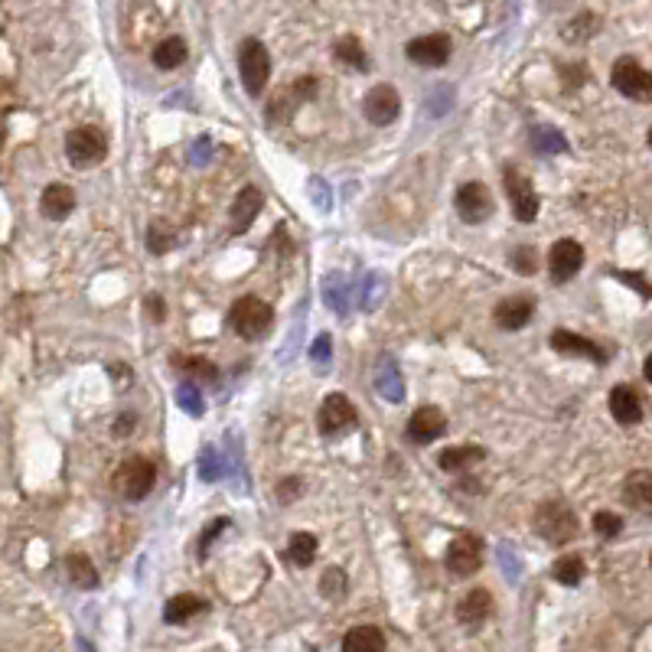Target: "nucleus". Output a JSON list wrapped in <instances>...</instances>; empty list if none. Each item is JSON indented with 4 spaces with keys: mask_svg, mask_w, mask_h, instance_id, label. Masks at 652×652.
Here are the masks:
<instances>
[{
    "mask_svg": "<svg viewBox=\"0 0 652 652\" xmlns=\"http://www.w3.org/2000/svg\"><path fill=\"white\" fill-rule=\"evenodd\" d=\"M584 265V249L577 245L575 239H561L551 245L548 251V271H551V281L555 284H565L581 271Z\"/></svg>",
    "mask_w": 652,
    "mask_h": 652,
    "instance_id": "14",
    "label": "nucleus"
},
{
    "mask_svg": "<svg viewBox=\"0 0 652 652\" xmlns=\"http://www.w3.org/2000/svg\"><path fill=\"white\" fill-rule=\"evenodd\" d=\"M291 92L301 98V102H310V98H317V78L307 76V78H297L291 86Z\"/></svg>",
    "mask_w": 652,
    "mask_h": 652,
    "instance_id": "39",
    "label": "nucleus"
},
{
    "mask_svg": "<svg viewBox=\"0 0 652 652\" xmlns=\"http://www.w3.org/2000/svg\"><path fill=\"white\" fill-rule=\"evenodd\" d=\"M301 493H303V486L297 476H287V480L277 483V499H281V503H291V499H297Z\"/></svg>",
    "mask_w": 652,
    "mask_h": 652,
    "instance_id": "38",
    "label": "nucleus"
},
{
    "mask_svg": "<svg viewBox=\"0 0 652 652\" xmlns=\"http://www.w3.org/2000/svg\"><path fill=\"white\" fill-rule=\"evenodd\" d=\"M239 76L249 95H261L271 78V56H267L261 40H241L239 46Z\"/></svg>",
    "mask_w": 652,
    "mask_h": 652,
    "instance_id": "4",
    "label": "nucleus"
},
{
    "mask_svg": "<svg viewBox=\"0 0 652 652\" xmlns=\"http://www.w3.org/2000/svg\"><path fill=\"white\" fill-rule=\"evenodd\" d=\"M170 366L180 372L186 382H219V366L209 362L206 356H189V352H177Z\"/></svg>",
    "mask_w": 652,
    "mask_h": 652,
    "instance_id": "22",
    "label": "nucleus"
},
{
    "mask_svg": "<svg viewBox=\"0 0 652 652\" xmlns=\"http://www.w3.org/2000/svg\"><path fill=\"white\" fill-rule=\"evenodd\" d=\"M40 209H43L46 219H52V222H62V219H69L72 209H76V193H72L66 183H50V186L43 189Z\"/></svg>",
    "mask_w": 652,
    "mask_h": 652,
    "instance_id": "21",
    "label": "nucleus"
},
{
    "mask_svg": "<svg viewBox=\"0 0 652 652\" xmlns=\"http://www.w3.org/2000/svg\"><path fill=\"white\" fill-rule=\"evenodd\" d=\"M336 59L359 72H366V66H369V56H366V50H362V43L356 36H343V40L336 43Z\"/></svg>",
    "mask_w": 652,
    "mask_h": 652,
    "instance_id": "29",
    "label": "nucleus"
},
{
    "mask_svg": "<svg viewBox=\"0 0 652 652\" xmlns=\"http://www.w3.org/2000/svg\"><path fill=\"white\" fill-rule=\"evenodd\" d=\"M454 206H457V215H460L466 225H480L493 215L496 203H493V193H489L483 183L473 180V183H464V186L457 189Z\"/></svg>",
    "mask_w": 652,
    "mask_h": 652,
    "instance_id": "10",
    "label": "nucleus"
},
{
    "mask_svg": "<svg viewBox=\"0 0 652 652\" xmlns=\"http://www.w3.org/2000/svg\"><path fill=\"white\" fill-rule=\"evenodd\" d=\"M112 483L114 489H118V496L131 499V503H140V499H147V493H150L157 483L154 460H147V457H128V460H121Z\"/></svg>",
    "mask_w": 652,
    "mask_h": 652,
    "instance_id": "3",
    "label": "nucleus"
},
{
    "mask_svg": "<svg viewBox=\"0 0 652 652\" xmlns=\"http://www.w3.org/2000/svg\"><path fill=\"white\" fill-rule=\"evenodd\" d=\"M362 112L376 128H388L402 114V95H398L395 86H372L366 102H362Z\"/></svg>",
    "mask_w": 652,
    "mask_h": 652,
    "instance_id": "11",
    "label": "nucleus"
},
{
    "mask_svg": "<svg viewBox=\"0 0 652 652\" xmlns=\"http://www.w3.org/2000/svg\"><path fill=\"white\" fill-rule=\"evenodd\" d=\"M144 307H147V313H150V320H154V323H160V320L167 317V307H163L160 294H150V297L144 301Z\"/></svg>",
    "mask_w": 652,
    "mask_h": 652,
    "instance_id": "42",
    "label": "nucleus"
},
{
    "mask_svg": "<svg viewBox=\"0 0 652 652\" xmlns=\"http://www.w3.org/2000/svg\"><path fill=\"white\" fill-rule=\"evenodd\" d=\"M610 414L620 421V424H639L643 421V398L639 392L629 385H617L610 392Z\"/></svg>",
    "mask_w": 652,
    "mask_h": 652,
    "instance_id": "20",
    "label": "nucleus"
},
{
    "mask_svg": "<svg viewBox=\"0 0 652 652\" xmlns=\"http://www.w3.org/2000/svg\"><path fill=\"white\" fill-rule=\"evenodd\" d=\"M219 470H222V464H219V454H215V447H206L203 450V460H199V480H219Z\"/></svg>",
    "mask_w": 652,
    "mask_h": 652,
    "instance_id": "37",
    "label": "nucleus"
},
{
    "mask_svg": "<svg viewBox=\"0 0 652 652\" xmlns=\"http://www.w3.org/2000/svg\"><path fill=\"white\" fill-rule=\"evenodd\" d=\"M643 372H646V378H649V382H652V356H649V359H646V366H643Z\"/></svg>",
    "mask_w": 652,
    "mask_h": 652,
    "instance_id": "46",
    "label": "nucleus"
},
{
    "mask_svg": "<svg viewBox=\"0 0 652 652\" xmlns=\"http://www.w3.org/2000/svg\"><path fill=\"white\" fill-rule=\"evenodd\" d=\"M532 140H535V150H541V154H558V150H565V138H561L558 131L551 128H535L532 131Z\"/></svg>",
    "mask_w": 652,
    "mask_h": 652,
    "instance_id": "33",
    "label": "nucleus"
},
{
    "mask_svg": "<svg viewBox=\"0 0 652 652\" xmlns=\"http://www.w3.org/2000/svg\"><path fill=\"white\" fill-rule=\"evenodd\" d=\"M261 206H265V193L258 186H245L235 196L232 209H229V229H232V235H241L245 229H249L251 222L258 219V213H261Z\"/></svg>",
    "mask_w": 652,
    "mask_h": 652,
    "instance_id": "15",
    "label": "nucleus"
},
{
    "mask_svg": "<svg viewBox=\"0 0 652 652\" xmlns=\"http://www.w3.org/2000/svg\"><path fill=\"white\" fill-rule=\"evenodd\" d=\"M404 434H408V440L412 444H434L438 438H444L447 434V418L440 408H434V404H421L418 412L408 418V428H404Z\"/></svg>",
    "mask_w": 652,
    "mask_h": 652,
    "instance_id": "12",
    "label": "nucleus"
},
{
    "mask_svg": "<svg viewBox=\"0 0 652 652\" xmlns=\"http://www.w3.org/2000/svg\"><path fill=\"white\" fill-rule=\"evenodd\" d=\"M649 565H652V558H649Z\"/></svg>",
    "mask_w": 652,
    "mask_h": 652,
    "instance_id": "48",
    "label": "nucleus"
},
{
    "mask_svg": "<svg viewBox=\"0 0 652 652\" xmlns=\"http://www.w3.org/2000/svg\"><path fill=\"white\" fill-rule=\"evenodd\" d=\"M551 575H555L558 584H565V587H575V584L584 581V561L577 558V555H565V558L555 561Z\"/></svg>",
    "mask_w": 652,
    "mask_h": 652,
    "instance_id": "31",
    "label": "nucleus"
},
{
    "mask_svg": "<svg viewBox=\"0 0 652 652\" xmlns=\"http://www.w3.org/2000/svg\"><path fill=\"white\" fill-rule=\"evenodd\" d=\"M489 617H493V593L486 587H473L464 601L457 603V620L464 627H480Z\"/></svg>",
    "mask_w": 652,
    "mask_h": 652,
    "instance_id": "18",
    "label": "nucleus"
},
{
    "mask_svg": "<svg viewBox=\"0 0 652 652\" xmlns=\"http://www.w3.org/2000/svg\"><path fill=\"white\" fill-rule=\"evenodd\" d=\"M532 313H535L532 297H506V301L496 303V313H493V320H496L499 330H509V333H515V330H522V326L532 320Z\"/></svg>",
    "mask_w": 652,
    "mask_h": 652,
    "instance_id": "17",
    "label": "nucleus"
},
{
    "mask_svg": "<svg viewBox=\"0 0 652 652\" xmlns=\"http://www.w3.org/2000/svg\"><path fill=\"white\" fill-rule=\"evenodd\" d=\"M509 265H512L519 275H535V271H539V251H535L532 245H522V249H515L512 255H509Z\"/></svg>",
    "mask_w": 652,
    "mask_h": 652,
    "instance_id": "34",
    "label": "nucleus"
},
{
    "mask_svg": "<svg viewBox=\"0 0 652 652\" xmlns=\"http://www.w3.org/2000/svg\"><path fill=\"white\" fill-rule=\"evenodd\" d=\"M320 591H323V597H330V601H340L346 593V575L340 567H330L323 575V581H320Z\"/></svg>",
    "mask_w": 652,
    "mask_h": 652,
    "instance_id": "36",
    "label": "nucleus"
},
{
    "mask_svg": "<svg viewBox=\"0 0 652 652\" xmlns=\"http://www.w3.org/2000/svg\"><path fill=\"white\" fill-rule=\"evenodd\" d=\"M577 515L575 509L561 503V499H548V503H541L535 509V532L541 539L548 541V545H567V541L577 539Z\"/></svg>",
    "mask_w": 652,
    "mask_h": 652,
    "instance_id": "2",
    "label": "nucleus"
},
{
    "mask_svg": "<svg viewBox=\"0 0 652 652\" xmlns=\"http://www.w3.org/2000/svg\"><path fill=\"white\" fill-rule=\"evenodd\" d=\"M112 376L114 378H131V369L128 366H112Z\"/></svg>",
    "mask_w": 652,
    "mask_h": 652,
    "instance_id": "45",
    "label": "nucleus"
},
{
    "mask_svg": "<svg viewBox=\"0 0 652 652\" xmlns=\"http://www.w3.org/2000/svg\"><path fill=\"white\" fill-rule=\"evenodd\" d=\"M343 652H385V633L372 623L352 627L343 636Z\"/></svg>",
    "mask_w": 652,
    "mask_h": 652,
    "instance_id": "25",
    "label": "nucleus"
},
{
    "mask_svg": "<svg viewBox=\"0 0 652 652\" xmlns=\"http://www.w3.org/2000/svg\"><path fill=\"white\" fill-rule=\"evenodd\" d=\"M646 140H649V147H652V128H649V138H646Z\"/></svg>",
    "mask_w": 652,
    "mask_h": 652,
    "instance_id": "47",
    "label": "nucleus"
},
{
    "mask_svg": "<svg viewBox=\"0 0 652 652\" xmlns=\"http://www.w3.org/2000/svg\"><path fill=\"white\" fill-rule=\"evenodd\" d=\"M503 183H506V196H509V206H512V215L519 222H535L539 219V209H541V199L535 193L532 180L519 173L515 167H506L503 173Z\"/></svg>",
    "mask_w": 652,
    "mask_h": 652,
    "instance_id": "6",
    "label": "nucleus"
},
{
    "mask_svg": "<svg viewBox=\"0 0 652 652\" xmlns=\"http://www.w3.org/2000/svg\"><path fill=\"white\" fill-rule=\"evenodd\" d=\"M480 460H486V450H483V447L464 444V447H447V450H440L438 466L447 473H464V470H470L473 464H480Z\"/></svg>",
    "mask_w": 652,
    "mask_h": 652,
    "instance_id": "24",
    "label": "nucleus"
},
{
    "mask_svg": "<svg viewBox=\"0 0 652 652\" xmlns=\"http://www.w3.org/2000/svg\"><path fill=\"white\" fill-rule=\"evenodd\" d=\"M186 56H189V50L180 36H167V40H160V43L154 46V66L163 72L180 69L183 62H186Z\"/></svg>",
    "mask_w": 652,
    "mask_h": 652,
    "instance_id": "26",
    "label": "nucleus"
},
{
    "mask_svg": "<svg viewBox=\"0 0 652 652\" xmlns=\"http://www.w3.org/2000/svg\"><path fill=\"white\" fill-rule=\"evenodd\" d=\"M131 428H134V414H124V418L114 421V434H118V438H128Z\"/></svg>",
    "mask_w": 652,
    "mask_h": 652,
    "instance_id": "44",
    "label": "nucleus"
},
{
    "mask_svg": "<svg viewBox=\"0 0 652 652\" xmlns=\"http://www.w3.org/2000/svg\"><path fill=\"white\" fill-rule=\"evenodd\" d=\"M310 356H313V366L323 372L326 362H330V336H320L317 343H313V349H310Z\"/></svg>",
    "mask_w": 652,
    "mask_h": 652,
    "instance_id": "40",
    "label": "nucleus"
},
{
    "mask_svg": "<svg viewBox=\"0 0 652 652\" xmlns=\"http://www.w3.org/2000/svg\"><path fill=\"white\" fill-rule=\"evenodd\" d=\"M66 157H69V163L86 170V167H95L108 157V140L98 128H88V124L76 128L66 134Z\"/></svg>",
    "mask_w": 652,
    "mask_h": 652,
    "instance_id": "8",
    "label": "nucleus"
},
{
    "mask_svg": "<svg viewBox=\"0 0 652 652\" xmlns=\"http://www.w3.org/2000/svg\"><path fill=\"white\" fill-rule=\"evenodd\" d=\"M356 424H359V412H356V404H352L349 398L340 395V392L323 398L317 414V428L323 438H340V434L352 430Z\"/></svg>",
    "mask_w": 652,
    "mask_h": 652,
    "instance_id": "7",
    "label": "nucleus"
},
{
    "mask_svg": "<svg viewBox=\"0 0 652 652\" xmlns=\"http://www.w3.org/2000/svg\"><path fill=\"white\" fill-rule=\"evenodd\" d=\"M222 529H229V519H215V522H209V529L203 532V539H199V555H206L209 545H213V539L222 532Z\"/></svg>",
    "mask_w": 652,
    "mask_h": 652,
    "instance_id": "41",
    "label": "nucleus"
},
{
    "mask_svg": "<svg viewBox=\"0 0 652 652\" xmlns=\"http://www.w3.org/2000/svg\"><path fill=\"white\" fill-rule=\"evenodd\" d=\"M593 532L601 535V539H617L620 532H623V519H620L617 512H597L593 515Z\"/></svg>",
    "mask_w": 652,
    "mask_h": 652,
    "instance_id": "35",
    "label": "nucleus"
},
{
    "mask_svg": "<svg viewBox=\"0 0 652 652\" xmlns=\"http://www.w3.org/2000/svg\"><path fill=\"white\" fill-rule=\"evenodd\" d=\"M450 50H454V46H450V36L447 33H428L404 46V56L412 62H418V66L438 69V66H444V62L450 59Z\"/></svg>",
    "mask_w": 652,
    "mask_h": 652,
    "instance_id": "13",
    "label": "nucleus"
},
{
    "mask_svg": "<svg viewBox=\"0 0 652 652\" xmlns=\"http://www.w3.org/2000/svg\"><path fill=\"white\" fill-rule=\"evenodd\" d=\"M229 326L245 343H258L275 330V307L265 303L261 297H239L229 307Z\"/></svg>",
    "mask_w": 652,
    "mask_h": 652,
    "instance_id": "1",
    "label": "nucleus"
},
{
    "mask_svg": "<svg viewBox=\"0 0 652 652\" xmlns=\"http://www.w3.org/2000/svg\"><path fill=\"white\" fill-rule=\"evenodd\" d=\"M287 558H291L297 567L313 565V558H317V535H310V532H294V535H291V541H287Z\"/></svg>",
    "mask_w": 652,
    "mask_h": 652,
    "instance_id": "28",
    "label": "nucleus"
},
{
    "mask_svg": "<svg viewBox=\"0 0 652 652\" xmlns=\"http://www.w3.org/2000/svg\"><path fill=\"white\" fill-rule=\"evenodd\" d=\"M177 402H180L183 412L193 414V418H199V414L206 412V408H203V395H199V385H193V382H183V385L177 388Z\"/></svg>",
    "mask_w": 652,
    "mask_h": 652,
    "instance_id": "32",
    "label": "nucleus"
},
{
    "mask_svg": "<svg viewBox=\"0 0 652 652\" xmlns=\"http://www.w3.org/2000/svg\"><path fill=\"white\" fill-rule=\"evenodd\" d=\"M617 277H620L623 284H633V287H636L639 294H643V297H652V287H649L646 281H639V275H627V271H620Z\"/></svg>",
    "mask_w": 652,
    "mask_h": 652,
    "instance_id": "43",
    "label": "nucleus"
},
{
    "mask_svg": "<svg viewBox=\"0 0 652 652\" xmlns=\"http://www.w3.org/2000/svg\"><path fill=\"white\" fill-rule=\"evenodd\" d=\"M173 241H177V232H173V225H167L163 219L147 225V251L150 255H167L173 249Z\"/></svg>",
    "mask_w": 652,
    "mask_h": 652,
    "instance_id": "30",
    "label": "nucleus"
},
{
    "mask_svg": "<svg viewBox=\"0 0 652 652\" xmlns=\"http://www.w3.org/2000/svg\"><path fill=\"white\" fill-rule=\"evenodd\" d=\"M444 565L450 575L473 577L483 567V539L473 532H460L450 545H447Z\"/></svg>",
    "mask_w": 652,
    "mask_h": 652,
    "instance_id": "9",
    "label": "nucleus"
},
{
    "mask_svg": "<svg viewBox=\"0 0 652 652\" xmlns=\"http://www.w3.org/2000/svg\"><path fill=\"white\" fill-rule=\"evenodd\" d=\"M206 610L209 603L203 601V597H196V593H177V597H170L167 607H163V620H167L170 627H180V623L199 617V613H206Z\"/></svg>",
    "mask_w": 652,
    "mask_h": 652,
    "instance_id": "23",
    "label": "nucleus"
},
{
    "mask_svg": "<svg viewBox=\"0 0 652 652\" xmlns=\"http://www.w3.org/2000/svg\"><path fill=\"white\" fill-rule=\"evenodd\" d=\"M610 86L617 88L620 95H627L629 102H652V72L643 69L633 56H623V59L613 62V72H610Z\"/></svg>",
    "mask_w": 652,
    "mask_h": 652,
    "instance_id": "5",
    "label": "nucleus"
},
{
    "mask_svg": "<svg viewBox=\"0 0 652 652\" xmlns=\"http://www.w3.org/2000/svg\"><path fill=\"white\" fill-rule=\"evenodd\" d=\"M551 349L561 352V356H584V359H593V362H607L603 349L597 343H591L587 336L575 333V330H555L551 333Z\"/></svg>",
    "mask_w": 652,
    "mask_h": 652,
    "instance_id": "16",
    "label": "nucleus"
},
{
    "mask_svg": "<svg viewBox=\"0 0 652 652\" xmlns=\"http://www.w3.org/2000/svg\"><path fill=\"white\" fill-rule=\"evenodd\" d=\"M66 577H69V584H76L78 591H95L98 587V571H95L92 558L78 555V551L66 558Z\"/></svg>",
    "mask_w": 652,
    "mask_h": 652,
    "instance_id": "27",
    "label": "nucleus"
},
{
    "mask_svg": "<svg viewBox=\"0 0 652 652\" xmlns=\"http://www.w3.org/2000/svg\"><path fill=\"white\" fill-rule=\"evenodd\" d=\"M623 503L643 515H652V470H633L623 480Z\"/></svg>",
    "mask_w": 652,
    "mask_h": 652,
    "instance_id": "19",
    "label": "nucleus"
}]
</instances>
